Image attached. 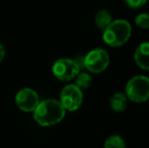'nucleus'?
<instances>
[{
  "label": "nucleus",
  "mask_w": 149,
  "mask_h": 148,
  "mask_svg": "<svg viewBox=\"0 0 149 148\" xmlns=\"http://www.w3.org/2000/svg\"><path fill=\"white\" fill-rule=\"evenodd\" d=\"M80 70L76 62L69 58L58 59L52 67L54 76L62 81H70L74 79Z\"/></svg>",
  "instance_id": "nucleus-6"
},
{
  "label": "nucleus",
  "mask_w": 149,
  "mask_h": 148,
  "mask_svg": "<svg viewBox=\"0 0 149 148\" xmlns=\"http://www.w3.org/2000/svg\"><path fill=\"white\" fill-rule=\"evenodd\" d=\"M125 146V140L119 135H112V136L108 137L104 142L106 148H124Z\"/></svg>",
  "instance_id": "nucleus-12"
},
{
  "label": "nucleus",
  "mask_w": 149,
  "mask_h": 148,
  "mask_svg": "<svg viewBox=\"0 0 149 148\" xmlns=\"http://www.w3.org/2000/svg\"><path fill=\"white\" fill-rule=\"evenodd\" d=\"M66 110L57 99H45L39 103L33 111V119L39 125L49 127L60 123L64 119Z\"/></svg>",
  "instance_id": "nucleus-1"
},
{
  "label": "nucleus",
  "mask_w": 149,
  "mask_h": 148,
  "mask_svg": "<svg viewBox=\"0 0 149 148\" xmlns=\"http://www.w3.org/2000/svg\"><path fill=\"white\" fill-rule=\"evenodd\" d=\"M4 56H5V48L3 45L0 44V62L4 59Z\"/></svg>",
  "instance_id": "nucleus-16"
},
{
  "label": "nucleus",
  "mask_w": 149,
  "mask_h": 148,
  "mask_svg": "<svg viewBox=\"0 0 149 148\" xmlns=\"http://www.w3.org/2000/svg\"><path fill=\"white\" fill-rule=\"evenodd\" d=\"M113 22V15L110 11L107 9H100L95 13L94 16V22L100 30L104 31L111 22Z\"/></svg>",
  "instance_id": "nucleus-10"
},
{
  "label": "nucleus",
  "mask_w": 149,
  "mask_h": 148,
  "mask_svg": "<svg viewBox=\"0 0 149 148\" xmlns=\"http://www.w3.org/2000/svg\"><path fill=\"white\" fill-rule=\"evenodd\" d=\"M110 106L113 111L115 112H124L128 107V97L126 93L116 92L110 99Z\"/></svg>",
  "instance_id": "nucleus-9"
},
{
  "label": "nucleus",
  "mask_w": 149,
  "mask_h": 148,
  "mask_svg": "<svg viewBox=\"0 0 149 148\" xmlns=\"http://www.w3.org/2000/svg\"><path fill=\"white\" fill-rule=\"evenodd\" d=\"M60 103L66 111H77L83 103L82 89L76 84L66 85L60 93Z\"/></svg>",
  "instance_id": "nucleus-5"
},
{
  "label": "nucleus",
  "mask_w": 149,
  "mask_h": 148,
  "mask_svg": "<svg viewBox=\"0 0 149 148\" xmlns=\"http://www.w3.org/2000/svg\"><path fill=\"white\" fill-rule=\"evenodd\" d=\"M131 34V24L125 19H117L104 30L102 40L110 47H121L129 41Z\"/></svg>",
  "instance_id": "nucleus-2"
},
{
  "label": "nucleus",
  "mask_w": 149,
  "mask_h": 148,
  "mask_svg": "<svg viewBox=\"0 0 149 148\" xmlns=\"http://www.w3.org/2000/svg\"><path fill=\"white\" fill-rule=\"evenodd\" d=\"M135 24L140 28L147 30L149 28V14L148 13H140L135 17Z\"/></svg>",
  "instance_id": "nucleus-13"
},
{
  "label": "nucleus",
  "mask_w": 149,
  "mask_h": 148,
  "mask_svg": "<svg viewBox=\"0 0 149 148\" xmlns=\"http://www.w3.org/2000/svg\"><path fill=\"white\" fill-rule=\"evenodd\" d=\"M125 93L131 101L137 104L145 103L149 99V78L144 75L132 77L126 84Z\"/></svg>",
  "instance_id": "nucleus-3"
},
{
  "label": "nucleus",
  "mask_w": 149,
  "mask_h": 148,
  "mask_svg": "<svg viewBox=\"0 0 149 148\" xmlns=\"http://www.w3.org/2000/svg\"><path fill=\"white\" fill-rule=\"evenodd\" d=\"M110 56L106 50L96 48L84 56V68L91 73H100L108 68Z\"/></svg>",
  "instance_id": "nucleus-4"
},
{
  "label": "nucleus",
  "mask_w": 149,
  "mask_h": 148,
  "mask_svg": "<svg viewBox=\"0 0 149 148\" xmlns=\"http://www.w3.org/2000/svg\"><path fill=\"white\" fill-rule=\"evenodd\" d=\"M74 61L76 62L77 65L79 66L80 69L84 68V57H83V56H78V57H76L74 59Z\"/></svg>",
  "instance_id": "nucleus-15"
},
{
  "label": "nucleus",
  "mask_w": 149,
  "mask_h": 148,
  "mask_svg": "<svg viewBox=\"0 0 149 148\" xmlns=\"http://www.w3.org/2000/svg\"><path fill=\"white\" fill-rule=\"evenodd\" d=\"M92 83V77L86 72H80L75 76V84L80 89H86Z\"/></svg>",
  "instance_id": "nucleus-11"
},
{
  "label": "nucleus",
  "mask_w": 149,
  "mask_h": 148,
  "mask_svg": "<svg viewBox=\"0 0 149 148\" xmlns=\"http://www.w3.org/2000/svg\"><path fill=\"white\" fill-rule=\"evenodd\" d=\"M125 3L132 9H138V8L143 7L146 4L147 0H124Z\"/></svg>",
  "instance_id": "nucleus-14"
},
{
  "label": "nucleus",
  "mask_w": 149,
  "mask_h": 148,
  "mask_svg": "<svg viewBox=\"0 0 149 148\" xmlns=\"http://www.w3.org/2000/svg\"><path fill=\"white\" fill-rule=\"evenodd\" d=\"M134 60L137 66L142 70H149V42L141 43L135 50Z\"/></svg>",
  "instance_id": "nucleus-8"
},
{
  "label": "nucleus",
  "mask_w": 149,
  "mask_h": 148,
  "mask_svg": "<svg viewBox=\"0 0 149 148\" xmlns=\"http://www.w3.org/2000/svg\"><path fill=\"white\" fill-rule=\"evenodd\" d=\"M39 103V95L31 88L20 89L15 95L16 106L24 112H33Z\"/></svg>",
  "instance_id": "nucleus-7"
}]
</instances>
